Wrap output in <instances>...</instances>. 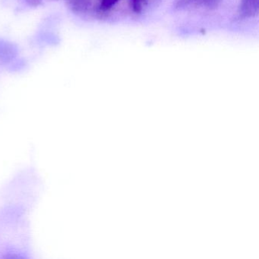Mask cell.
Here are the masks:
<instances>
[{
	"label": "cell",
	"instance_id": "6da1fadb",
	"mask_svg": "<svg viewBox=\"0 0 259 259\" xmlns=\"http://www.w3.org/2000/svg\"><path fill=\"white\" fill-rule=\"evenodd\" d=\"M67 8L78 16L88 14L93 10L94 0H66Z\"/></svg>",
	"mask_w": 259,
	"mask_h": 259
},
{
	"label": "cell",
	"instance_id": "7a4b0ae2",
	"mask_svg": "<svg viewBox=\"0 0 259 259\" xmlns=\"http://www.w3.org/2000/svg\"><path fill=\"white\" fill-rule=\"evenodd\" d=\"M259 0H241L239 7L240 19H252L258 15Z\"/></svg>",
	"mask_w": 259,
	"mask_h": 259
},
{
	"label": "cell",
	"instance_id": "3957f363",
	"mask_svg": "<svg viewBox=\"0 0 259 259\" xmlns=\"http://www.w3.org/2000/svg\"><path fill=\"white\" fill-rule=\"evenodd\" d=\"M223 1L224 0H182L181 4L183 6L213 10L219 7Z\"/></svg>",
	"mask_w": 259,
	"mask_h": 259
},
{
	"label": "cell",
	"instance_id": "277c9868",
	"mask_svg": "<svg viewBox=\"0 0 259 259\" xmlns=\"http://www.w3.org/2000/svg\"><path fill=\"white\" fill-rule=\"evenodd\" d=\"M120 0H96L93 10L99 16H104L110 13Z\"/></svg>",
	"mask_w": 259,
	"mask_h": 259
},
{
	"label": "cell",
	"instance_id": "5b68a950",
	"mask_svg": "<svg viewBox=\"0 0 259 259\" xmlns=\"http://www.w3.org/2000/svg\"><path fill=\"white\" fill-rule=\"evenodd\" d=\"M130 3L133 11L136 14H140L148 4V0H130Z\"/></svg>",
	"mask_w": 259,
	"mask_h": 259
},
{
	"label": "cell",
	"instance_id": "8992f818",
	"mask_svg": "<svg viewBox=\"0 0 259 259\" xmlns=\"http://www.w3.org/2000/svg\"><path fill=\"white\" fill-rule=\"evenodd\" d=\"M25 1H26L27 4H28L30 7H37L41 5L42 3H43L45 0H25ZM54 1H58V0H54Z\"/></svg>",
	"mask_w": 259,
	"mask_h": 259
}]
</instances>
